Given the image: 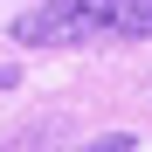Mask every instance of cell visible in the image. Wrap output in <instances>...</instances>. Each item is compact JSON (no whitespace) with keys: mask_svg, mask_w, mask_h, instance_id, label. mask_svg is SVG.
<instances>
[{"mask_svg":"<svg viewBox=\"0 0 152 152\" xmlns=\"http://www.w3.org/2000/svg\"><path fill=\"white\" fill-rule=\"evenodd\" d=\"M0 90H14V69H7V62H0Z\"/></svg>","mask_w":152,"mask_h":152,"instance_id":"cell-3","label":"cell"},{"mask_svg":"<svg viewBox=\"0 0 152 152\" xmlns=\"http://www.w3.org/2000/svg\"><path fill=\"white\" fill-rule=\"evenodd\" d=\"M83 152H138V138H132V132H118V138H97V145H83Z\"/></svg>","mask_w":152,"mask_h":152,"instance_id":"cell-2","label":"cell"},{"mask_svg":"<svg viewBox=\"0 0 152 152\" xmlns=\"http://www.w3.org/2000/svg\"><path fill=\"white\" fill-rule=\"evenodd\" d=\"M152 0H42L14 21L28 48H97V42H145Z\"/></svg>","mask_w":152,"mask_h":152,"instance_id":"cell-1","label":"cell"}]
</instances>
